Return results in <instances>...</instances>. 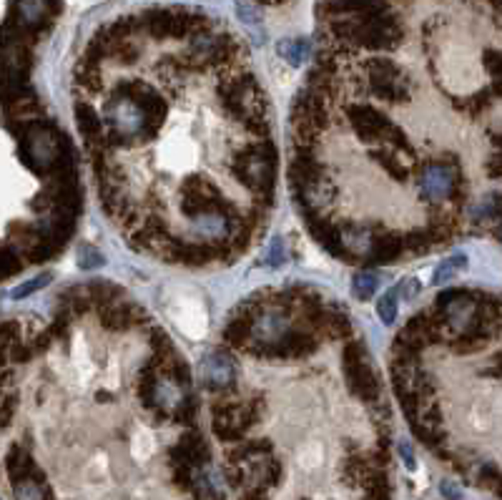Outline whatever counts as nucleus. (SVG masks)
<instances>
[{
    "label": "nucleus",
    "instance_id": "2",
    "mask_svg": "<svg viewBox=\"0 0 502 500\" xmlns=\"http://www.w3.org/2000/svg\"><path fill=\"white\" fill-rule=\"evenodd\" d=\"M229 171L239 184L254 194L256 202V214L267 216L264 211L271 204V194H274V181H276V148L274 144L267 139L251 141L244 151L231 153L229 159Z\"/></svg>",
    "mask_w": 502,
    "mask_h": 500
},
{
    "label": "nucleus",
    "instance_id": "5",
    "mask_svg": "<svg viewBox=\"0 0 502 500\" xmlns=\"http://www.w3.org/2000/svg\"><path fill=\"white\" fill-rule=\"evenodd\" d=\"M362 86L371 98L387 106H402L409 101L412 78L399 68L392 58L371 56L362 66Z\"/></svg>",
    "mask_w": 502,
    "mask_h": 500
},
{
    "label": "nucleus",
    "instance_id": "22",
    "mask_svg": "<svg viewBox=\"0 0 502 500\" xmlns=\"http://www.w3.org/2000/svg\"><path fill=\"white\" fill-rule=\"evenodd\" d=\"M442 493L447 495V498H460V490H457V488L454 485H450V483H442Z\"/></svg>",
    "mask_w": 502,
    "mask_h": 500
},
{
    "label": "nucleus",
    "instance_id": "3",
    "mask_svg": "<svg viewBox=\"0 0 502 500\" xmlns=\"http://www.w3.org/2000/svg\"><path fill=\"white\" fill-rule=\"evenodd\" d=\"M18 131H21L18 136H21V156L26 166L38 174H50L61 159V153L68 146L66 136H61L50 121L38 116L26 118L18 126Z\"/></svg>",
    "mask_w": 502,
    "mask_h": 500
},
{
    "label": "nucleus",
    "instance_id": "9",
    "mask_svg": "<svg viewBox=\"0 0 502 500\" xmlns=\"http://www.w3.org/2000/svg\"><path fill=\"white\" fill-rule=\"evenodd\" d=\"M201 372H204V385L211 392H226L234 385L236 367L234 360L226 352H211L201 362Z\"/></svg>",
    "mask_w": 502,
    "mask_h": 500
},
{
    "label": "nucleus",
    "instance_id": "10",
    "mask_svg": "<svg viewBox=\"0 0 502 500\" xmlns=\"http://www.w3.org/2000/svg\"><path fill=\"white\" fill-rule=\"evenodd\" d=\"M101 312V322H104L106 329H113V332H121V329H131V327L146 322V312L133 302H121V297L108 302V305L98 307Z\"/></svg>",
    "mask_w": 502,
    "mask_h": 500
},
{
    "label": "nucleus",
    "instance_id": "23",
    "mask_svg": "<svg viewBox=\"0 0 502 500\" xmlns=\"http://www.w3.org/2000/svg\"><path fill=\"white\" fill-rule=\"evenodd\" d=\"M259 3H264V6H279V3H284V0H259Z\"/></svg>",
    "mask_w": 502,
    "mask_h": 500
},
{
    "label": "nucleus",
    "instance_id": "8",
    "mask_svg": "<svg viewBox=\"0 0 502 500\" xmlns=\"http://www.w3.org/2000/svg\"><path fill=\"white\" fill-rule=\"evenodd\" d=\"M347 121H349L351 131L357 133L359 139L369 144V146H377L382 133L394 124L392 118L387 113L377 111L367 104H349L347 106Z\"/></svg>",
    "mask_w": 502,
    "mask_h": 500
},
{
    "label": "nucleus",
    "instance_id": "16",
    "mask_svg": "<svg viewBox=\"0 0 502 500\" xmlns=\"http://www.w3.org/2000/svg\"><path fill=\"white\" fill-rule=\"evenodd\" d=\"M307 50H309V46H307L304 41H282L279 43V53H282V58H287L291 66H302Z\"/></svg>",
    "mask_w": 502,
    "mask_h": 500
},
{
    "label": "nucleus",
    "instance_id": "11",
    "mask_svg": "<svg viewBox=\"0 0 502 500\" xmlns=\"http://www.w3.org/2000/svg\"><path fill=\"white\" fill-rule=\"evenodd\" d=\"M405 254V239L397 231H377L371 236L369 249L365 251V262L367 265H392L399 257Z\"/></svg>",
    "mask_w": 502,
    "mask_h": 500
},
{
    "label": "nucleus",
    "instance_id": "6",
    "mask_svg": "<svg viewBox=\"0 0 502 500\" xmlns=\"http://www.w3.org/2000/svg\"><path fill=\"white\" fill-rule=\"evenodd\" d=\"M342 367H344V380L347 387L357 397L367 400V403H377L379 400V380L377 372L371 369L369 360H367V347L362 340H349L344 345L342 352Z\"/></svg>",
    "mask_w": 502,
    "mask_h": 500
},
{
    "label": "nucleus",
    "instance_id": "1",
    "mask_svg": "<svg viewBox=\"0 0 502 500\" xmlns=\"http://www.w3.org/2000/svg\"><path fill=\"white\" fill-rule=\"evenodd\" d=\"M101 121L110 148L131 144L138 136H151L161 128L164 98L141 81H126L106 98Z\"/></svg>",
    "mask_w": 502,
    "mask_h": 500
},
{
    "label": "nucleus",
    "instance_id": "7",
    "mask_svg": "<svg viewBox=\"0 0 502 500\" xmlns=\"http://www.w3.org/2000/svg\"><path fill=\"white\" fill-rule=\"evenodd\" d=\"M259 400H236L224 395L213 405V430L221 440H234L251 427L259 417Z\"/></svg>",
    "mask_w": 502,
    "mask_h": 500
},
{
    "label": "nucleus",
    "instance_id": "12",
    "mask_svg": "<svg viewBox=\"0 0 502 500\" xmlns=\"http://www.w3.org/2000/svg\"><path fill=\"white\" fill-rule=\"evenodd\" d=\"M371 159H374V164H377L379 169H385V174H389V179H394V181H405L407 179L405 153H397V151H389V148H385V151L374 153Z\"/></svg>",
    "mask_w": 502,
    "mask_h": 500
},
{
    "label": "nucleus",
    "instance_id": "17",
    "mask_svg": "<svg viewBox=\"0 0 502 500\" xmlns=\"http://www.w3.org/2000/svg\"><path fill=\"white\" fill-rule=\"evenodd\" d=\"M377 314L385 325H392L397 317V292H387L385 297L377 302Z\"/></svg>",
    "mask_w": 502,
    "mask_h": 500
},
{
    "label": "nucleus",
    "instance_id": "18",
    "mask_svg": "<svg viewBox=\"0 0 502 500\" xmlns=\"http://www.w3.org/2000/svg\"><path fill=\"white\" fill-rule=\"evenodd\" d=\"M50 282H53V274H41V277L30 279V282H26V285L15 287L13 292H10V297L23 299V297H28V294H33V292H38V289H43V287H48Z\"/></svg>",
    "mask_w": 502,
    "mask_h": 500
},
{
    "label": "nucleus",
    "instance_id": "19",
    "mask_svg": "<svg viewBox=\"0 0 502 500\" xmlns=\"http://www.w3.org/2000/svg\"><path fill=\"white\" fill-rule=\"evenodd\" d=\"M78 265H81V269H86V271L98 269V267L104 265V257L98 254L96 247L86 244V247H81V254H78Z\"/></svg>",
    "mask_w": 502,
    "mask_h": 500
},
{
    "label": "nucleus",
    "instance_id": "21",
    "mask_svg": "<svg viewBox=\"0 0 502 500\" xmlns=\"http://www.w3.org/2000/svg\"><path fill=\"white\" fill-rule=\"evenodd\" d=\"M399 452H402V458L407 460V468H414V458H412V448L407 443H402L399 445Z\"/></svg>",
    "mask_w": 502,
    "mask_h": 500
},
{
    "label": "nucleus",
    "instance_id": "13",
    "mask_svg": "<svg viewBox=\"0 0 502 500\" xmlns=\"http://www.w3.org/2000/svg\"><path fill=\"white\" fill-rule=\"evenodd\" d=\"M13 485H15V500H48V490H46V485L35 475L18 480Z\"/></svg>",
    "mask_w": 502,
    "mask_h": 500
},
{
    "label": "nucleus",
    "instance_id": "14",
    "mask_svg": "<svg viewBox=\"0 0 502 500\" xmlns=\"http://www.w3.org/2000/svg\"><path fill=\"white\" fill-rule=\"evenodd\" d=\"M377 287H379V279L374 271H359L351 279V289H354V294L359 299H369L371 294L377 292Z\"/></svg>",
    "mask_w": 502,
    "mask_h": 500
},
{
    "label": "nucleus",
    "instance_id": "4",
    "mask_svg": "<svg viewBox=\"0 0 502 500\" xmlns=\"http://www.w3.org/2000/svg\"><path fill=\"white\" fill-rule=\"evenodd\" d=\"M417 189H420L422 199H427L429 204H450L454 211H460L465 199H467L460 159L450 156L447 161H425V166L417 176Z\"/></svg>",
    "mask_w": 502,
    "mask_h": 500
},
{
    "label": "nucleus",
    "instance_id": "15",
    "mask_svg": "<svg viewBox=\"0 0 502 500\" xmlns=\"http://www.w3.org/2000/svg\"><path fill=\"white\" fill-rule=\"evenodd\" d=\"M467 267V259L465 257H450V259H445L440 267H437V271H434V277H432V282L434 285H442V282H447V279H452L454 274H460L462 269Z\"/></svg>",
    "mask_w": 502,
    "mask_h": 500
},
{
    "label": "nucleus",
    "instance_id": "20",
    "mask_svg": "<svg viewBox=\"0 0 502 500\" xmlns=\"http://www.w3.org/2000/svg\"><path fill=\"white\" fill-rule=\"evenodd\" d=\"M284 262V244L282 239H274L271 247H269V254L264 257V265L267 267H279Z\"/></svg>",
    "mask_w": 502,
    "mask_h": 500
}]
</instances>
